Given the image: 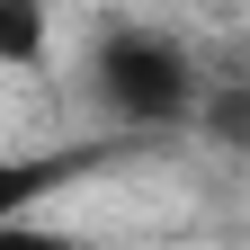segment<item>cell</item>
I'll use <instances>...</instances> for the list:
<instances>
[{"label":"cell","mask_w":250,"mask_h":250,"mask_svg":"<svg viewBox=\"0 0 250 250\" xmlns=\"http://www.w3.org/2000/svg\"><path fill=\"white\" fill-rule=\"evenodd\" d=\"M45 62H54V9L0 0V72H45Z\"/></svg>","instance_id":"cell-2"},{"label":"cell","mask_w":250,"mask_h":250,"mask_svg":"<svg viewBox=\"0 0 250 250\" xmlns=\"http://www.w3.org/2000/svg\"><path fill=\"white\" fill-rule=\"evenodd\" d=\"M89 99L125 134H188L206 72L170 27H99L89 36Z\"/></svg>","instance_id":"cell-1"},{"label":"cell","mask_w":250,"mask_h":250,"mask_svg":"<svg viewBox=\"0 0 250 250\" xmlns=\"http://www.w3.org/2000/svg\"><path fill=\"white\" fill-rule=\"evenodd\" d=\"M72 179V161H0V214H27L45 206V188Z\"/></svg>","instance_id":"cell-3"},{"label":"cell","mask_w":250,"mask_h":250,"mask_svg":"<svg viewBox=\"0 0 250 250\" xmlns=\"http://www.w3.org/2000/svg\"><path fill=\"white\" fill-rule=\"evenodd\" d=\"M0 250H89V241L72 224H54V214L27 206V214H0Z\"/></svg>","instance_id":"cell-4"}]
</instances>
